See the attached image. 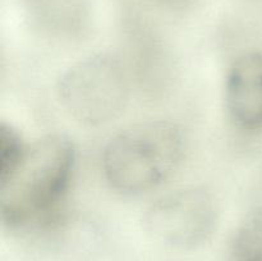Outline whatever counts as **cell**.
Masks as SVG:
<instances>
[{"label": "cell", "mask_w": 262, "mask_h": 261, "mask_svg": "<svg viewBox=\"0 0 262 261\" xmlns=\"http://www.w3.org/2000/svg\"><path fill=\"white\" fill-rule=\"evenodd\" d=\"M184 155V136L171 122L155 120L127 128L105 147L107 183L124 194H140L165 182Z\"/></svg>", "instance_id": "2"}, {"label": "cell", "mask_w": 262, "mask_h": 261, "mask_svg": "<svg viewBox=\"0 0 262 261\" xmlns=\"http://www.w3.org/2000/svg\"><path fill=\"white\" fill-rule=\"evenodd\" d=\"M158 2L166 7L173 8V9H182V8H187L188 5H191L194 0H158Z\"/></svg>", "instance_id": "9"}, {"label": "cell", "mask_w": 262, "mask_h": 261, "mask_svg": "<svg viewBox=\"0 0 262 261\" xmlns=\"http://www.w3.org/2000/svg\"><path fill=\"white\" fill-rule=\"evenodd\" d=\"M228 261H262V209L248 214L238 227Z\"/></svg>", "instance_id": "6"}, {"label": "cell", "mask_w": 262, "mask_h": 261, "mask_svg": "<svg viewBox=\"0 0 262 261\" xmlns=\"http://www.w3.org/2000/svg\"><path fill=\"white\" fill-rule=\"evenodd\" d=\"M217 224L214 197L204 188H184L163 196L143 215L145 230L158 242L191 250L206 242Z\"/></svg>", "instance_id": "4"}, {"label": "cell", "mask_w": 262, "mask_h": 261, "mask_svg": "<svg viewBox=\"0 0 262 261\" xmlns=\"http://www.w3.org/2000/svg\"><path fill=\"white\" fill-rule=\"evenodd\" d=\"M66 112L78 122L99 125L120 114L129 94L128 77L114 56L100 54L74 64L58 87Z\"/></svg>", "instance_id": "3"}, {"label": "cell", "mask_w": 262, "mask_h": 261, "mask_svg": "<svg viewBox=\"0 0 262 261\" xmlns=\"http://www.w3.org/2000/svg\"><path fill=\"white\" fill-rule=\"evenodd\" d=\"M76 151L66 136L53 135L27 147L12 176L0 183V211L13 230L55 224L73 177Z\"/></svg>", "instance_id": "1"}, {"label": "cell", "mask_w": 262, "mask_h": 261, "mask_svg": "<svg viewBox=\"0 0 262 261\" xmlns=\"http://www.w3.org/2000/svg\"><path fill=\"white\" fill-rule=\"evenodd\" d=\"M225 102L232 119L243 129H262V54L241 55L229 68Z\"/></svg>", "instance_id": "5"}, {"label": "cell", "mask_w": 262, "mask_h": 261, "mask_svg": "<svg viewBox=\"0 0 262 261\" xmlns=\"http://www.w3.org/2000/svg\"><path fill=\"white\" fill-rule=\"evenodd\" d=\"M27 151V146L17 129L7 123L0 125V183L17 169Z\"/></svg>", "instance_id": "7"}, {"label": "cell", "mask_w": 262, "mask_h": 261, "mask_svg": "<svg viewBox=\"0 0 262 261\" xmlns=\"http://www.w3.org/2000/svg\"><path fill=\"white\" fill-rule=\"evenodd\" d=\"M33 7L46 19H63L77 18L83 10V0H32Z\"/></svg>", "instance_id": "8"}]
</instances>
